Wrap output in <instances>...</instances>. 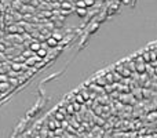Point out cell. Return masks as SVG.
Wrapping results in <instances>:
<instances>
[{"label":"cell","mask_w":157,"mask_h":138,"mask_svg":"<svg viewBox=\"0 0 157 138\" xmlns=\"http://www.w3.org/2000/svg\"><path fill=\"white\" fill-rule=\"evenodd\" d=\"M4 48H6L4 46H2V44H0V50H2V51H4Z\"/></svg>","instance_id":"cell-19"},{"label":"cell","mask_w":157,"mask_h":138,"mask_svg":"<svg viewBox=\"0 0 157 138\" xmlns=\"http://www.w3.org/2000/svg\"><path fill=\"white\" fill-rule=\"evenodd\" d=\"M74 101H76V102H77V104H80V105H83V104H84V102H86V99H84V98H83V95H81V94H80V93H77V94H76V95H74Z\"/></svg>","instance_id":"cell-8"},{"label":"cell","mask_w":157,"mask_h":138,"mask_svg":"<svg viewBox=\"0 0 157 138\" xmlns=\"http://www.w3.org/2000/svg\"><path fill=\"white\" fill-rule=\"evenodd\" d=\"M65 109H66V112L70 113V115H72V113H74V108H73V105H72V104H69V105L65 108Z\"/></svg>","instance_id":"cell-15"},{"label":"cell","mask_w":157,"mask_h":138,"mask_svg":"<svg viewBox=\"0 0 157 138\" xmlns=\"http://www.w3.org/2000/svg\"><path fill=\"white\" fill-rule=\"evenodd\" d=\"M40 48H42V43H39V42H32L29 44V50L32 53H37Z\"/></svg>","instance_id":"cell-1"},{"label":"cell","mask_w":157,"mask_h":138,"mask_svg":"<svg viewBox=\"0 0 157 138\" xmlns=\"http://www.w3.org/2000/svg\"><path fill=\"white\" fill-rule=\"evenodd\" d=\"M51 37H53V39H55L57 42H59V40H62V37H63V36L61 35L59 32H54V33H53V36H51Z\"/></svg>","instance_id":"cell-11"},{"label":"cell","mask_w":157,"mask_h":138,"mask_svg":"<svg viewBox=\"0 0 157 138\" xmlns=\"http://www.w3.org/2000/svg\"><path fill=\"white\" fill-rule=\"evenodd\" d=\"M80 94H81V95H83V98L86 99V101H88V99H90V94H88V91H87V90H81V91H80Z\"/></svg>","instance_id":"cell-13"},{"label":"cell","mask_w":157,"mask_h":138,"mask_svg":"<svg viewBox=\"0 0 157 138\" xmlns=\"http://www.w3.org/2000/svg\"><path fill=\"white\" fill-rule=\"evenodd\" d=\"M141 57H142V59H143V62H152L150 61V50H145L142 54H141Z\"/></svg>","instance_id":"cell-2"},{"label":"cell","mask_w":157,"mask_h":138,"mask_svg":"<svg viewBox=\"0 0 157 138\" xmlns=\"http://www.w3.org/2000/svg\"><path fill=\"white\" fill-rule=\"evenodd\" d=\"M112 75H113V80H114V82H119V83H120L121 80H123V76L120 75V73H117L116 70H112Z\"/></svg>","instance_id":"cell-10"},{"label":"cell","mask_w":157,"mask_h":138,"mask_svg":"<svg viewBox=\"0 0 157 138\" xmlns=\"http://www.w3.org/2000/svg\"><path fill=\"white\" fill-rule=\"evenodd\" d=\"M61 6H62V8H65V10L72 8V4H70L69 2H62V4H61Z\"/></svg>","instance_id":"cell-16"},{"label":"cell","mask_w":157,"mask_h":138,"mask_svg":"<svg viewBox=\"0 0 157 138\" xmlns=\"http://www.w3.org/2000/svg\"><path fill=\"white\" fill-rule=\"evenodd\" d=\"M8 89H10V83L8 82H3V83H0V93H6V91H8Z\"/></svg>","instance_id":"cell-6"},{"label":"cell","mask_w":157,"mask_h":138,"mask_svg":"<svg viewBox=\"0 0 157 138\" xmlns=\"http://www.w3.org/2000/svg\"><path fill=\"white\" fill-rule=\"evenodd\" d=\"M95 84H97L98 87H101V86H106V80H105V77L103 76H101V77H97L95 79Z\"/></svg>","instance_id":"cell-5"},{"label":"cell","mask_w":157,"mask_h":138,"mask_svg":"<svg viewBox=\"0 0 157 138\" xmlns=\"http://www.w3.org/2000/svg\"><path fill=\"white\" fill-rule=\"evenodd\" d=\"M156 58H157V53H156Z\"/></svg>","instance_id":"cell-20"},{"label":"cell","mask_w":157,"mask_h":138,"mask_svg":"<svg viewBox=\"0 0 157 138\" xmlns=\"http://www.w3.org/2000/svg\"><path fill=\"white\" fill-rule=\"evenodd\" d=\"M36 55H37V57H39V58H40V59H43V58H46V57H47V55H48V53H47V48H43V47H42V48H40V50H39V51H37V53H36Z\"/></svg>","instance_id":"cell-4"},{"label":"cell","mask_w":157,"mask_h":138,"mask_svg":"<svg viewBox=\"0 0 157 138\" xmlns=\"http://www.w3.org/2000/svg\"><path fill=\"white\" fill-rule=\"evenodd\" d=\"M76 12H77L78 17H84V15L87 14V10H86V8H77Z\"/></svg>","instance_id":"cell-12"},{"label":"cell","mask_w":157,"mask_h":138,"mask_svg":"<svg viewBox=\"0 0 157 138\" xmlns=\"http://www.w3.org/2000/svg\"><path fill=\"white\" fill-rule=\"evenodd\" d=\"M103 77H105V80H106V86H112V84L114 83V80H113V75H112V72L106 73V75H105Z\"/></svg>","instance_id":"cell-3"},{"label":"cell","mask_w":157,"mask_h":138,"mask_svg":"<svg viewBox=\"0 0 157 138\" xmlns=\"http://www.w3.org/2000/svg\"><path fill=\"white\" fill-rule=\"evenodd\" d=\"M54 116H55V120H58V122H63L65 120V115L62 112H59V110H57V112L54 113Z\"/></svg>","instance_id":"cell-9"},{"label":"cell","mask_w":157,"mask_h":138,"mask_svg":"<svg viewBox=\"0 0 157 138\" xmlns=\"http://www.w3.org/2000/svg\"><path fill=\"white\" fill-rule=\"evenodd\" d=\"M76 6H77V8H86V3H84V0H77Z\"/></svg>","instance_id":"cell-14"},{"label":"cell","mask_w":157,"mask_h":138,"mask_svg":"<svg viewBox=\"0 0 157 138\" xmlns=\"http://www.w3.org/2000/svg\"><path fill=\"white\" fill-rule=\"evenodd\" d=\"M0 95H2V93H0Z\"/></svg>","instance_id":"cell-21"},{"label":"cell","mask_w":157,"mask_h":138,"mask_svg":"<svg viewBox=\"0 0 157 138\" xmlns=\"http://www.w3.org/2000/svg\"><path fill=\"white\" fill-rule=\"evenodd\" d=\"M46 44L48 47H53V48H54V47L58 46V42L55 39H53V37H48V39H47V42H46Z\"/></svg>","instance_id":"cell-7"},{"label":"cell","mask_w":157,"mask_h":138,"mask_svg":"<svg viewBox=\"0 0 157 138\" xmlns=\"http://www.w3.org/2000/svg\"><path fill=\"white\" fill-rule=\"evenodd\" d=\"M84 3H86V7L87 6H94V0H84Z\"/></svg>","instance_id":"cell-17"},{"label":"cell","mask_w":157,"mask_h":138,"mask_svg":"<svg viewBox=\"0 0 157 138\" xmlns=\"http://www.w3.org/2000/svg\"><path fill=\"white\" fill-rule=\"evenodd\" d=\"M105 91H106V93H112V91H113V87H112V86H105Z\"/></svg>","instance_id":"cell-18"}]
</instances>
